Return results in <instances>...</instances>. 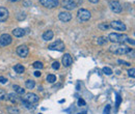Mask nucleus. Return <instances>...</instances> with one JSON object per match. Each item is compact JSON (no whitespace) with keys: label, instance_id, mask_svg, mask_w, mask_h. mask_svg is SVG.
I'll list each match as a JSON object with an SVG mask.
<instances>
[{"label":"nucleus","instance_id":"nucleus-1","mask_svg":"<svg viewBox=\"0 0 135 114\" xmlns=\"http://www.w3.org/2000/svg\"><path fill=\"white\" fill-rule=\"evenodd\" d=\"M109 51L111 53L117 54V55H125V54L130 53L131 49L124 44H114L109 48Z\"/></svg>","mask_w":135,"mask_h":114},{"label":"nucleus","instance_id":"nucleus-2","mask_svg":"<svg viewBox=\"0 0 135 114\" xmlns=\"http://www.w3.org/2000/svg\"><path fill=\"white\" fill-rule=\"evenodd\" d=\"M128 36L127 34L125 33H110L108 35V40L112 41V43H116V44H123L125 41H127L128 40Z\"/></svg>","mask_w":135,"mask_h":114},{"label":"nucleus","instance_id":"nucleus-3","mask_svg":"<svg viewBox=\"0 0 135 114\" xmlns=\"http://www.w3.org/2000/svg\"><path fill=\"white\" fill-rule=\"evenodd\" d=\"M77 19L79 22H86L91 19V13L85 8H80L77 13Z\"/></svg>","mask_w":135,"mask_h":114},{"label":"nucleus","instance_id":"nucleus-4","mask_svg":"<svg viewBox=\"0 0 135 114\" xmlns=\"http://www.w3.org/2000/svg\"><path fill=\"white\" fill-rule=\"evenodd\" d=\"M49 50H56V51H64V43L61 40H57L56 41H54L53 44H51L49 47H48Z\"/></svg>","mask_w":135,"mask_h":114},{"label":"nucleus","instance_id":"nucleus-5","mask_svg":"<svg viewBox=\"0 0 135 114\" xmlns=\"http://www.w3.org/2000/svg\"><path fill=\"white\" fill-rule=\"evenodd\" d=\"M41 4L45 6L47 8H54V7H57L59 2L58 0H40Z\"/></svg>","mask_w":135,"mask_h":114},{"label":"nucleus","instance_id":"nucleus-6","mask_svg":"<svg viewBox=\"0 0 135 114\" xmlns=\"http://www.w3.org/2000/svg\"><path fill=\"white\" fill-rule=\"evenodd\" d=\"M111 28H113L114 30H117V31H125L126 30V25L121 22V21H112L109 25Z\"/></svg>","mask_w":135,"mask_h":114},{"label":"nucleus","instance_id":"nucleus-7","mask_svg":"<svg viewBox=\"0 0 135 114\" xmlns=\"http://www.w3.org/2000/svg\"><path fill=\"white\" fill-rule=\"evenodd\" d=\"M17 54H18L20 57H23V58L27 57V56H28V54H29V49H28V47L25 46V45L19 46L18 48H17Z\"/></svg>","mask_w":135,"mask_h":114},{"label":"nucleus","instance_id":"nucleus-8","mask_svg":"<svg viewBox=\"0 0 135 114\" xmlns=\"http://www.w3.org/2000/svg\"><path fill=\"white\" fill-rule=\"evenodd\" d=\"M23 101H25L29 104H34V103L39 102V96H37L36 94H34V93H32V92H29V93H26L25 94Z\"/></svg>","mask_w":135,"mask_h":114},{"label":"nucleus","instance_id":"nucleus-9","mask_svg":"<svg viewBox=\"0 0 135 114\" xmlns=\"http://www.w3.org/2000/svg\"><path fill=\"white\" fill-rule=\"evenodd\" d=\"M109 6H110V8H111L112 12L114 13H119L122 12V4L119 2V1H116V0H112V1H110L109 2Z\"/></svg>","mask_w":135,"mask_h":114},{"label":"nucleus","instance_id":"nucleus-10","mask_svg":"<svg viewBox=\"0 0 135 114\" xmlns=\"http://www.w3.org/2000/svg\"><path fill=\"white\" fill-rule=\"evenodd\" d=\"M12 40H13L12 36L7 33H4L0 36V44H1V46H7V45L12 43Z\"/></svg>","mask_w":135,"mask_h":114},{"label":"nucleus","instance_id":"nucleus-11","mask_svg":"<svg viewBox=\"0 0 135 114\" xmlns=\"http://www.w3.org/2000/svg\"><path fill=\"white\" fill-rule=\"evenodd\" d=\"M76 2L74 0H64L62 1V7L68 9V10H71V9H74L76 7Z\"/></svg>","mask_w":135,"mask_h":114},{"label":"nucleus","instance_id":"nucleus-12","mask_svg":"<svg viewBox=\"0 0 135 114\" xmlns=\"http://www.w3.org/2000/svg\"><path fill=\"white\" fill-rule=\"evenodd\" d=\"M58 18H59V20L62 21V22H69V21H71V19H72V15L68 12H61V13H59V15H58Z\"/></svg>","mask_w":135,"mask_h":114},{"label":"nucleus","instance_id":"nucleus-13","mask_svg":"<svg viewBox=\"0 0 135 114\" xmlns=\"http://www.w3.org/2000/svg\"><path fill=\"white\" fill-rule=\"evenodd\" d=\"M8 18V10L5 7H0V22H5Z\"/></svg>","mask_w":135,"mask_h":114},{"label":"nucleus","instance_id":"nucleus-14","mask_svg":"<svg viewBox=\"0 0 135 114\" xmlns=\"http://www.w3.org/2000/svg\"><path fill=\"white\" fill-rule=\"evenodd\" d=\"M73 63V58L70 54H64V57H62V64L64 67H70V65Z\"/></svg>","mask_w":135,"mask_h":114},{"label":"nucleus","instance_id":"nucleus-15","mask_svg":"<svg viewBox=\"0 0 135 114\" xmlns=\"http://www.w3.org/2000/svg\"><path fill=\"white\" fill-rule=\"evenodd\" d=\"M13 34L16 37H21L25 34V31H24V29H22V28H16V29L13 30Z\"/></svg>","mask_w":135,"mask_h":114},{"label":"nucleus","instance_id":"nucleus-16","mask_svg":"<svg viewBox=\"0 0 135 114\" xmlns=\"http://www.w3.org/2000/svg\"><path fill=\"white\" fill-rule=\"evenodd\" d=\"M53 36H54V33H53L52 30H48L43 34V39L45 40H50L53 39Z\"/></svg>","mask_w":135,"mask_h":114},{"label":"nucleus","instance_id":"nucleus-17","mask_svg":"<svg viewBox=\"0 0 135 114\" xmlns=\"http://www.w3.org/2000/svg\"><path fill=\"white\" fill-rule=\"evenodd\" d=\"M14 70H15L16 73H18V74H23V73L25 72V67H24L22 64H16L15 67H14Z\"/></svg>","mask_w":135,"mask_h":114},{"label":"nucleus","instance_id":"nucleus-18","mask_svg":"<svg viewBox=\"0 0 135 114\" xmlns=\"http://www.w3.org/2000/svg\"><path fill=\"white\" fill-rule=\"evenodd\" d=\"M97 43H98V45H101V46H103V45H106L107 43H108V37H106V36L99 37V39L97 40Z\"/></svg>","mask_w":135,"mask_h":114},{"label":"nucleus","instance_id":"nucleus-19","mask_svg":"<svg viewBox=\"0 0 135 114\" xmlns=\"http://www.w3.org/2000/svg\"><path fill=\"white\" fill-rule=\"evenodd\" d=\"M25 85H26V87L28 89H32L34 86H36V82H34L33 80H27L26 83H25Z\"/></svg>","mask_w":135,"mask_h":114},{"label":"nucleus","instance_id":"nucleus-20","mask_svg":"<svg viewBox=\"0 0 135 114\" xmlns=\"http://www.w3.org/2000/svg\"><path fill=\"white\" fill-rule=\"evenodd\" d=\"M14 89H15L16 92L19 93V94H24V92H25V90H24L22 87L18 86V85H14Z\"/></svg>","mask_w":135,"mask_h":114},{"label":"nucleus","instance_id":"nucleus-21","mask_svg":"<svg viewBox=\"0 0 135 114\" xmlns=\"http://www.w3.org/2000/svg\"><path fill=\"white\" fill-rule=\"evenodd\" d=\"M7 111H8L9 114H19V110L17 108H15V107H8Z\"/></svg>","mask_w":135,"mask_h":114},{"label":"nucleus","instance_id":"nucleus-22","mask_svg":"<svg viewBox=\"0 0 135 114\" xmlns=\"http://www.w3.org/2000/svg\"><path fill=\"white\" fill-rule=\"evenodd\" d=\"M47 81L49 83H54L56 82V77L54 75H48L47 76Z\"/></svg>","mask_w":135,"mask_h":114},{"label":"nucleus","instance_id":"nucleus-23","mask_svg":"<svg viewBox=\"0 0 135 114\" xmlns=\"http://www.w3.org/2000/svg\"><path fill=\"white\" fill-rule=\"evenodd\" d=\"M33 67L34 68H37V70H42V68L44 67V65H43V63H42L41 61H36L33 63Z\"/></svg>","mask_w":135,"mask_h":114},{"label":"nucleus","instance_id":"nucleus-24","mask_svg":"<svg viewBox=\"0 0 135 114\" xmlns=\"http://www.w3.org/2000/svg\"><path fill=\"white\" fill-rule=\"evenodd\" d=\"M103 73H104L105 75L109 76V75L112 74V70H111L110 67H103Z\"/></svg>","mask_w":135,"mask_h":114},{"label":"nucleus","instance_id":"nucleus-25","mask_svg":"<svg viewBox=\"0 0 135 114\" xmlns=\"http://www.w3.org/2000/svg\"><path fill=\"white\" fill-rule=\"evenodd\" d=\"M8 100L12 103H16V101H17V96H16V94L15 93H9L8 94Z\"/></svg>","mask_w":135,"mask_h":114},{"label":"nucleus","instance_id":"nucleus-26","mask_svg":"<svg viewBox=\"0 0 135 114\" xmlns=\"http://www.w3.org/2000/svg\"><path fill=\"white\" fill-rule=\"evenodd\" d=\"M59 62L58 61H54L53 63H52V68H53V70H58V68H59Z\"/></svg>","mask_w":135,"mask_h":114},{"label":"nucleus","instance_id":"nucleus-27","mask_svg":"<svg viewBox=\"0 0 135 114\" xmlns=\"http://www.w3.org/2000/svg\"><path fill=\"white\" fill-rule=\"evenodd\" d=\"M109 27H110V26L107 25L106 23H105V24H100V25H99V28L102 29V30H106V29H108Z\"/></svg>","mask_w":135,"mask_h":114},{"label":"nucleus","instance_id":"nucleus-28","mask_svg":"<svg viewBox=\"0 0 135 114\" xmlns=\"http://www.w3.org/2000/svg\"><path fill=\"white\" fill-rule=\"evenodd\" d=\"M134 72H135V70H134V67H132V68H130L129 71H128V73H129V76L131 78H134L135 77V74H134Z\"/></svg>","mask_w":135,"mask_h":114},{"label":"nucleus","instance_id":"nucleus-29","mask_svg":"<svg viewBox=\"0 0 135 114\" xmlns=\"http://www.w3.org/2000/svg\"><path fill=\"white\" fill-rule=\"evenodd\" d=\"M78 105L79 106H85L86 105V103H85V101H84V100H83V99H79L78 100Z\"/></svg>","mask_w":135,"mask_h":114},{"label":"nucleus","instance_id":"nucleus-30","mask_svg":"<svg viewBox=\"0 0 135 114\" xmlns=\"http://www.w3.org/2000/svg\"><path fill=\"white\" fill-rule=\"evenodd\" d=\"M22 103H23V105L25 106L27 109H30L31 106H32V104H29V103H27V102H25V101H23V100H22Z\"/></svg>","mask_w":135,"mask_h":114},{"label":"nucleus","instance_id":"nucleus-31","mask_svg":"<svg viewBox=\"0 0 135 114\" xmlns=\"http://www.w3.org/2000/svg\"><path fill=\"white\" fill-rule=\"evenodd\" d=\"M6 82H7V79L4 78L3 76H0V83H1V84H5Z\"/></svg>","mask_w":135,"mask_h":114},{"label":"nucleus","instance_id":"nucleus-32","mask_svg":"<svg viewBox=\"0 0 135 114\" xmlns=\"http://www.w3.org/2000/svg\"><path fill=\"white\" fill-rule=\"evenodd\" d=\"M109 111H110V106L107 105L106 108H105V110H104V114H109Z\"/></svg>","mask_w":135,"mask_h":114},{"label":"nucleus","instance_id":"nucleus-33","mask_svg":"<svg viewBox=\"0 0 135 114\" xmlns=\"http://www.w3.org/2000/svg\"><path fill=\"white\" fill-rule=\"evenodd\" d=\"M117 62H119V63H123V64H125V65H128V67H129V65H130V63H129V62H126V61H124V60H119V61H117Z\"/></svg>","mask_w":135,"mask_h":114},{"label":"nucleus","instance_id":"nucleus-34","mask_svg":"<svg viewBox=\"0 0 135 114\" xmlns=\"http://www.w3.org/2000/svg\"><path fill=\"white\" fill-rule=\"evenodd\" d=\"M116 107H119V105H120V103H121V98H120V95L117 94V96H116Z\"/></svg>","mask_w":135,"mask_h":114},{"label":"nucleus","instance_id":"nucleus-35","mask_svg":"<svg viewBox=\"0 0 135 114\" xmlns=\"http://www.w3.org/2000/svg\"><path fill=\"white\" fill-rule=\"evenodd\" d=\"M127 41H128V43H129V44H131V45H134V40H133L132 39H130V37H128Z\"/></svg>","mask_w":135,"mask_h":114},{"label":"nucleus","instance_id":"nucleus-36","mask_svg":"<svg viewBox=\"0 0 135 114\" xmlns=\"http://www.w3.org/2000/svg\"><path fill=\"white\" fill-rule=\"evenodd\" d=\"M34 76H36V77H40V76H41V73H40L39 71L34 72Z\"/></svg>","mask_w":135,"mask_h":114},{"label":"nucleus","instance_id":"nucleus-37","mask_svg":"<svg viewBox=\"0 0 135 114\" xmlns=\"http://www.w3.org/2000/svg\"><path fill=\"white\" fill-rule=\"evenodd\" d=\"M89 2H92V3H98L99 2V0H88Z\"/></svg>","mask_w":135,"mask_h":114},{"label":"nucleus","instance_id":"nucleus-38","mask_svg":"<svg viewBox=\"0 0 135 114\" xmlns=\"http://www.w3.org/2000/svg\"><path fill=\"white\" fill-rule=\"evenodd\" d=\"M7 1H10V2H18L20 0H7Z\"/></svg>","mask_w":135,"mask_h":114},{"label":"nucleus","instance_id":"nucleus-39","mask_svg":"<svg viewBox=\"0 0 135 114\" xmlns=\"http://www.w3.org/2000/svg\"><path fill=\"white\" fill-rule=\"evenodd\" d=\"M80 114H85V112H83V113H80Z\"/></svg>","mask_w":135,"mask_h":114}]
</instances>
